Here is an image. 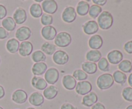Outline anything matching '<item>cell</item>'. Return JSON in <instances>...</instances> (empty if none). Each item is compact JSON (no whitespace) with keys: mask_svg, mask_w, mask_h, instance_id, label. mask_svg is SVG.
<instances>
[{"mask_svg":"<svg viewBox=\"0 0 132 109\" xmlns=\"http://www.w3.org/2000/svg\"><path fill=\"white\" fill-rule=\"evenodd\" d=\"M123 59V54L121 51L117 49H113L110 51L107 55V60L109 63L116 65L119 64Z\"/></svg>","mask_w":132,"mask_h":109,"instance_id":"obj_12","label":"cell"},{"mask_svg":"<svg viewBox=\"0 0 132 109\" xmlns=\"http://www.w3.org/2000/svg\"><path fill=\"white\" fill-rule=\"evenodd\" d=\"M77 15L76 8L73 6H69L64 9L62 13L61 18L64 23H72L76 19Z\"/></svg>","mask_w":132,"mask_h":109,"instance_id":"obj_5","label":"cell"},{"mask_svg":"<svg viewBox=\"0 0 132 109\" xmlns=\"http://www.w3.org/2000/svg\"><path fill=\"white\" fill-rule=\"evenodd\" d=\"M41 49L45 55H53L56 51L57 47L55 44L49 42H45L42 44Z\"/></svg>","mask_w":132,"mask_h":109,"instance_id":"obj_29","label":"cell"},{"mask_svg":"<svg viewBox=\"0 0 132 109\" xmlns=\"http://www.w3.org/2000/svg\"><path fill=\"white\" fill-rule=\"evenodd\" d=\"M3 28L8 32H12L16 28V23L12 17H6L1 22Z\"/></svg>","mask_w":132,"mask_h":109,"instance_id":"obj_27","label":"cell"},{"mask_svg":"<svg viewBox=\"0 0 132 109\" xmlns=\"http://www.w3.org/2000/svg\"><path fill=\"white\" fill-rule=\"evenodd\" d=\"M0 109H3V108L2 106H0Z\"/></svg>","mask_w":132,"mask_h":109,"instance_id":"obj_49","label":"cell"},{"mask_svg":"<svg viewBox=\"0 0 132 109\" xmlns=\"http://www.w3.org/2000/svg\"><path fill=\"white\" fill-rule=\"evenodd\" d=\"M128 82L129 85H130V87L132 88V73L130 74L128 77Z\"/></svg>","mask_w":132,"mask_h":109,"instance_id":"obj_45","label":"cell"},{"mask_svg":"<svg viewBox=\"0 0 132 109\" xmlns=\"http://www.w3.org/2000/svg\"><path fill=\"white\" fill-rule=\"evenodd\" d=\"M82 70L84 71L86 74H94L97 71L98 67L96 63L86 61L81 64Z\"/></svg>","mask_w":132,"mask_h":109,"instance_id":"obj_24","label":"cell"},{"mask_svg":"<svg viewBox=\"0 0 132 109\" xmlns=\"http://www.w3.org/2000/svg\"><path fill=\"white\" fill-rule=\"evenodd\" d=\"M15 36L18 41H26L32 36V30L28 26H21L17 29Z\"/></svg>","mask_w":132,"mask_h":109,"instance_id":"obj_8","label":"cell"},{"mask_svg":"<svg viewBox=\"0 0 132 109\" xmlns=\"http://www.w3.org/2000/svg\"><path fill=\"white\" fill-rule=\"evenodd\" d=\"M52 60L57 65H64L69 61V55L66 51L58 50L52 55Z\"/></svg>","mask_w":132,"mask_h":109,"instance_id":"obj_7","label":"cell"},{"mask_svg":"<svg viewBox=\"0 0 132 109\" xmlns=\"http://www.w3.org/2000/svg\"><path fill=\"white\" fill-rule=\"evenodd\" d=\"M9 35V33L3 27L0 26V40H3L7 38Z\"/></svg>","mask_w":132,"mask_h":109,"instance_id":"obj_40","label":"cell"},{"mask_svg":"<svg viewBox=\"0 0 132 109\" xmlns=\"http://www.w3.org/2000/svg\"><path fill=\"white\" fill-rule=\"evenodd\" d=\"M72 41L71 35L67 32H61L57 33L54 38L55 46L59 47H66L69 46Z\"/></svg>","mask_w":132,"mask_h":109,"instance_id":"obj_3","label":"cell"},{"mask_svg":"<svg viewBox=\"0 0 132 109\" xmlns=\"http://www.w3.org/2000/svg\"><path fill=\"white\" fill-rule=\"evenodd\" d=\"M90 7V4L88 1H80L76 6V13L80 16H85L88 14Z\"/></svg>","mask_w":132,"mask_h":109,"instance_id":"obj_23","label":"cell"},{"mask_svg":"<svg viewBox=\"0 0 132 109\" xmlns=\"http://www.w3.org/2000/svg\"><path fill=\"white\" fill-rule=\"evenodd\" d=\"M92 2L94 3V5H98L99 6H104L106 4L107 1L106 0H93Z\"/></svg>","mask_w":132,"mask_h":109,"instance_id":"obj_43","label":"cell"},{"mask_svg":"<svg viewBox=\"0 0 132 109\" xmlns=\"http://www.w3.org/2000/svg\"><path fill=\"white\" fill-rule=\"evenodd\" d=\"M61 109H77V108L69 103H64L61 105Z\"/></svg>","mask_w":132,"mask_h":109,"instance_id":"obj_41","label":"cell"},{"mask_svg":"<svg viewBox=\"0 0 132 109\" xmlns=\"http://www.w3.org/2000/svg\"><path fill=\"white\" fill-rule=\"evenodd\" d=\"M26 109H36V108H33V107H28L27 108H26Z\"/></svg>","mask_w":132,"mask_h":109,"instance_id":"obj_48","label":"cell"},{"mask_svg":"<svg viewBox=\"0 0 132 109\" xmlns=\"http://www.w3.org/2000/svg\"><path fill=\"white\" fill-rule=\"evenodd\" d=\"M41 8L43 11L45 12V14H54L57 11L58 5L57 2L54 0H45L43 1L41 3Z\"/></svg>","mask_w":132,"mask_h":109,"instance_id":"obj_10","label":"cell"},{"mask_svg":"<svg viewBox=\"0 0 132 109\" xmlns=\"http://www.w3.org/2000/svg\"><path fill=\"white\" fill-rule=\"evenodd\" d=\"M98 101L97 94L95 92L91 91L90 93L85 95L82 99V104L83 106L87 107H92Z\"/></svg>","mask_w":132,"mask_h":109,"instance_id":"obj_16","label":"cell"},{"mask_svg":"<svg viewBox=\"0 0 132 109\" xmlns=\"http://www.w3.org/2000/svg\"><path fill=\"white\" fill-rule=\"evenodd\" d=\"M28 99V94L23 89H17L12 95V100L17 104H23L27 101Z\"/></svg>","mask_w":132,"mask_h":109,"instance_id":"obj_14","label":"cell"},{"mask_svg":"<svg viewBox=\"0 0 132 109\" xmlns=\"http://www.w3.org/2000/svg\"><path fill=\"white\" fill-rule=\"evenodd\" d=\"M43 38L46 41H53L56 37L57 32L55 28L53 26H43L41 31Z\"/></svg>","mask_w":132,"mask_h":109,"instance_id":"obj_11","label":"cell"},{"mask_svg":"<svg viewBox=\"0 0 132 109\" xmlns=\"http://www.w3.org/2000/svg\"><path fill=\"white\" fill-rule=\"evenodd\" d=\"M72 76L76 80V81L78 80L79 82L86 80L88 77V75L82 69H76V70H75L73 71Z\"/></svg>","mask_w":132,"mask_h":109,"instance_id":"obj_35","label":"cell"},{"mask_svg":"<svg viewBox=\"0 0 132 109\" xmlns=\"http://www.w3.org/2000/svg\"><path fill=\"white\" fill-rule=\"evenodd\" d=\"M103 45V38L100 35L95 34L91 36L88 40V46L92 49L98 50Z\"/></svg>","mask_w":132,"mask_h":109,"instance_id":"obj_17","label":"cell"},{"mask_svg":"<svg viewBox=\"0 0 132 109\" xmlns=\"http://www.w3.org/2000/svg\"><path fill=\"white\" fill-rule=\"evenodd\" d=\"M13 19L16 24H22L27 21V14L23 8L18 7L13 14Z\"/></svg>","mask_w":132,"mask_h":109,"instance_id":"obj_13","label":"cell"},{"mask_svg":"<svg viewBox=\"0 0 132 109\" xmlns=\"http://www.w3.org/2000/svg\"><path fill=\"white\" fill-rule=\"evenodd\" d=\"M102 58V54L99 50L91 49L86 54V59L88 62L96 63Z\"/></svg>","mask_w":132,"mask_h":109,"instance_id":"obj_25","label":"cell"},{"mask_svg":"<svg viewBox=\"0 0 132 109\" xmlns=\"http://www.w3.org/2000/svg\"><path fill=\"white\" fill-rule=\"evenodd\" d=\"M124 49L127 53L132 54V40L128 41L125 44Z\"/></svg>","mask_w":132,"mask_h":109,"instance_id":"obj_38","label":"cell"},{"mask_svg":"<svg viewBox=\"0 0 132 109\" xmlns=\"http://www.w3.org/2000/svg\"><path fill=\"white\" fill-rule=\"evenodd\" d=\"M48 69V65L45 62L35 63L32 67V73L34 76H41Z\"/></svg>","mask_w":132,"mask_h":109,"instance_id":"obj_21","label":"cell"},{"mask_svg":"<svg viewBox=\"0 0 132 109\" xmlns=\"http://www.w3.org/2000/svg\"><path fill=\"white\" fill-rule=\"evenodd\" d=\"M5 96V91L4 87L0 85V100L3 98Z\"/></svg>","mask_w":132,"mask_h":109,"instance_id":"obj_44","label":"cell"},{"mask_svg":"<svg viewBox=\"0 0 132 109\" xmlns=\"http://www.w3.org/2000/svg\"><path fill=\"white\" fill-rule=\"evenodd\" d=\"M58 92H59V90H58L57 87L56 86L51 85L44 90L43 94V96L44 97H45V99L48 100H51L55 98L57 96Z\"/></svg>","mask_w":132,"mask_h":109,"instance_id":"obj_22","label":"cell"},{"mask_svg":"<svg viewBox=\"0 0 132 109\" xmlns=\"http://www.w3.org/2000/svg\"><path fill=\"white\" fill-rule=\"evenodd\" d=\"M45 80L47 83L54 85L57 82L59 78V72L56 68L50 67L46 70L45 73Z\"/></svg>","mask_w":132,"mask_h":109,"instance_id":"obj_6","label":"cell"},{"mask_svg":"<svg viewBox=\"0 0 132 109\" xmlns=\"http://www.w3.org/2000/svg\"><path fill=\"white\" fill-rule=\"evenodd\" d=\"M97 85L101 91L106 90L113 86L114 83L113 76L110 73H104L99 76L97 79Z\"/></svg>","mask_w":132,"mask_h":109,"instance_id":"obj_2","label":"cell"},{"mask_svg":"<svg viewBox=\"0 0 132 109\" xmlns=\"http://www.w3.org/2000/svg\"><path fill=\"white\" fill-rule=\"evenodd\" d=\"M102 12H103V8L101 6H99L96 5H92V6H90V9H89L88 14L90 17L93 18V19H96Z\"/></svg>","mask_w":132,"mask_h":109,"instance_id":"obj_33","label":"cell"},{"mask_svg":"<svg viewBox=\"0 0 132 109\" xmlns=\"http://www.w3.org/2000/svg\"><path fill=\"white\" fill-rule=\"evenodd\" d=\"M19 41H18L16 38H12L6 42V49L10 53H15L19 50Z\"/></svg>","mask_w":132,"mask_h":109,"instance_id":"obj_26","label":"cell"},{"mask_svg":"<svg viewBox=\"0 0 132 109\" xmlns=\"http://www.w3.org/2000/svg\"><path fill=\"white\" fill-rule=\"evenodd\" d=\"M119 71L124 73H130L132 71V65L131 61L129 60H122L118 64Z\"/></svg>","mask_w":132,"mask_h":109,"instance_id":"obj_31","label":"cell"},{"mask_svg":"<svg viewBox=\"0 0 132 109\" xmlns=\"http://www.w3.org/2000/svg\"><path fill=\"white\" fill-rule=\"evenodd\" d=\"M122 96L124 100L129 102H132V88L130 87H125L122 91Z\"/></svg>","mask_w":132,"mask_h":109,"instance_id":"obj_37","label":"cell"},{"mask_svg":"<svg viewBox=\"0 0 132 109\" xmlns=\"http://www.w3.org/2000/svg\"><path fill=\"white\" fill-rule=\"evenodd\" d=\"M62 84L64 88L68 90V91H72L76 88V86L77 85V81L72 75L67 74L63 77Z\"/></svg>","mask_w":132,"mask_h":109,"instance_id":"obj_20","label":"cell"},{"mask_svg":"<svg viewBox=\"0 0 132 109\" xmlns=\"http://www.w3.org/2000/svg\"><path fill=\"white\" fill-rule=\"evenodd\" d=\"M7 14V10L3 5L0 4V20L5 19Z\"/></svg>","mask_w":132,"mask_h":109,"instance_id":"obj_39","label":"cell"},{"mask_svg":"<svg viewBox=\"0 0 132 109\" xmlns=\"http://www.w3.org/2000/svg\"><path fill=\"white\" fill-rule=\"evenodd\" d=\"M41 23L44 26L52 25L53 23V17L52 15L47 14H43L41 17Z\"/></svg>","mask_w":132,"mask_h":109,"instance_id":"obj_36","label":"cell"},{"mask_svg":"<svg viewBox=\"0 0 132 109\" xmlns=\"http://www.w3.org/2000/svg\"><path fill=\"white\" fill-rule=\"evenodd\" d=\"M29 103L35 106H40L44 103L45 97L39 92H34L32 93L28 98Z\"/></svg>","mask_w":132,"mask_h":109,"instance_id":"obj_19","label":"cell"},{"mask_svg":"<svg viewBox=\"0 0 132 109\" xmlns=\"http://www.w3.org/2000/svg\"><path fill=\"white\" fill-rule=\"evenodd\" d=\"M31 84L34 88L38 91H44L48 86V83L45 78L37 76H33L31 80Z\"/></svg>","mask_w":132,"mask_h":109,"instance_id":"obj_18","label":"cell"},{"mask_svg":"<svg viewBox=\"0 0 132 109\" xmlns=\"http://www.w3.org/2000/svg\"><path fill=\"white\" fill-rule=\"evenodd\" d=\"M131 65H132V58H131Z\"/></svg>","mask_w":132,"mask_h":109,"instance_id":"obj_51","label":"cell"},{"mask_svg":"<svg viewBox=\"0 0 132 109\" xmlns=\"http://www.w3.org/2000/svg\"><path fill=\"white\" fill-rule=\"evenodd\" d=\"M75 89L77 94L80 96H85L91 92L92 90V85L89 81H81L77 82Z\"/></svg>","mask_w":132,"mask_h":109,"instance_id":"obj_4","label":"cell"},{"mask_svg":"<svg viewBox=\"0 0 132 109\" xmlns=\"http://www.w3.org/2000/svg\"><path fill=\"white\" fill-rule=\"evenodd\" d=\"M112 76H113L114 82H116L118 84L121 85H123L126 83V80H127L126 74L119 70H117L114 71Z\"/></svg>","mask_w":132,"mask_h":109,"instance_id":"obj_30","label":"cell"},{"mask_svg":"<svg viewBox=\"0 0 132 109\" xmlns=\"http://www.w3.org/2000/svg\"><path fill=\"white\" fill-rule=\"evenodd\" d=\"M31 58L35 63L45 62L46 59V55L41 50H37L32 53Z\"/></svg>","mask_w":132,"mask_h":109,"instance_id":"obj_32","label":"cell"},{"mask_svg":"<svg viewBox=\"0 0 132 109\" xmlns=\"http://www.w3.org/2000/svg\"><path fill=\"white\" fill-rule=\"evenodd\" d=\"M91 109H106L105 106L100 102H97L92 106Z\"/></svg>","mask_w":132,"mask_h":109,"instance_id":"obj_42","label":"cell"},{"mask_svg":"<svg viewBox=\"0 0 132 109\" xmlns=\"http://www.w3.org/2000/svg\"><path fill=\"white\" fill-rule=\"evenodd\" d=\"M30 14L34 18H39L43 15V9L39 3H33L30 6Z\"/></svg>","mask_w":132,"mask_h":109,"instance_id":"obj_28","label":"cell"},{"mask_svg":"<svg viewBox=\"0 0 132 109\" xmlns=\"http://www.w3.org/2000/svg\"><path fill=\"white\" fill-rule=\"evenodd\" d=\"M97 24L100 28L104 30L110 29L113 24V17L108 11H103L97 17Z\"/></svg>","mask_w":132,"mask_h":109,"instance_id":"obj_1","label":"cell"},{"mask_svg":"<svg viewBox=\"0 0 132 109\" xmlns=\"http://www.w3.org/2000/svg\"><path fill=\"white\" fill-rule=\"evenodd\" d=\"M97 67L99 70L103 72H106L110 70V63L106 58L102 57L97 63Z\"/></svg>","mask_w":132,"mask_h":109,"instance_id":"obj_34","label":"cell"},{"mask_svg":"<svg viewBox=\"0 0 132 109\" xmlns=\"http://www.w3.org/2000/svg\"><path fill=\"white\" fill-rule=\"evenodd\" d=\"M82 28L85 34L93 35L99 31V27L97 21L94 20H90L82 24Z\"/></svg>","mask_w":132,"mask_h":109,"instance_id":"obj_9","label":"cell"},{"mask_svg":"<svg viewBox=\"0 0 132 109\" xmlns=\"http://www.w3.org/2000/svg\"><path fill=\"white\" fill-rule=\"evenodd\" d=\"M0 64H1V58H0Z\"/></svg>","mask_w":132,"mask_h":109,"instance_id":"obj_50","label":"cell"},{"mask_svg":"<svg viewBox=\"0 0 132 109\" xmlns=\"http://www.w3.org/2000/svg\"><path fill=\"white\" fill-rule=\"evenodd\" d=\"M33 51V44L28 41H23L19 45L18 52L21 56L26 57L31 55Z\"/></svg>","mask_w":132,"mask_h":109,"instance_id":"obj_15","label":"cell"},{"mask_svg":"<svg viewBox=\"0 0 132 109\" xmlns=\"http://www.w3.org/2000/svg\"><path fill=\"white\" fill-rule=\"evenodd\" d=\"M35 2H38V3H41V2H43L42 0H36V1H35Z\"/></svg>","mask_w":132,"mask_h":109,"instance_id":"obj_47","label":"cell"},{"mask_svg":"<svg viewBox=\"0 0 132 109\" xmlns=\"http://www.w3.org/2000/svg\"><path fill=\"white\" fill-rule=\"evenodd\" d=\"M126 109H132V105L128 106L127 107H126Z\"/></svg>","mask_w":132,"mask_h":109,"instance_id":"obj_46","label":"cell"}]
</instances>
